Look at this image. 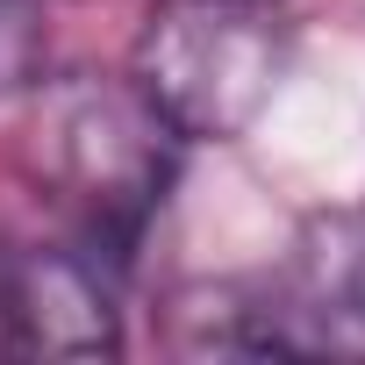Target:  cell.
I'll list each match as a JSON object with an SVG mask.
<instances>
[{
	"label": "cell",
	"instance_id": "4",
	"mask_svg": "<svg viewBox=\"0 0 365 365\" xmlns=\"http://www.w3.org/2000/svg\"><path fill=\"white\" fill-rule=\"evenodd\" d=\"M43 79V8L0 0V101H22Z\"/></svg>",
	"mask_w": 365,
	"mask_h": 365
},
{
	"label": "cell",
	"instance_id": "3",
	"mask_svg": "<svg viewBox=\"0 0 365 365\" xmlns=\"http://www.w3.org/2000/svg\"><path fill=\"white\" fill-rule=\"evenodd\" d=\"M115 265L122 258H108L79 230L51 237V244H8L0 251V351L115 358L122 351Z\"/></svg>",
	"mask_w": 365,
	"mask_h": 365
},
{
	"label": "cell",
	"instance_id": "2",
	"mask_svg": "<svg viewBox=\"0 0 365 365\" xmlns=\"http://www.w3.org/2000/svg\"><path fill=\"white\" fill-rule=\"evenodd\" d=\"M179 165L172 122L136 79H65L36 101V172L72 208V230L108 258H129Z\"/></svg>",
	"mask_w": 365,
	"mask_h": 365
},
{
	"label": "cell",
	"instance_id": "1",
	"mask_svg": "<svg viewBox=\"0 0 365 365\" xmlns=\"http://www.w3.org/2000/svg\"><path fill=\"white\" fill-rule=\"evenodd\" d=\"M294 51L287 0H158L129 79L179 143H237L279 93Z\"/></svg>",
	"mask_w": 365,
	"mask_h": 365
}]
</instances>
